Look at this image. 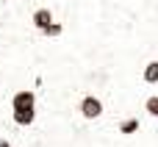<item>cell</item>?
Segmentation results:
<instances>
[{
  "label": "cell",
  "mask_w": 158,
  "mask_h": 147,
  "mask_svg": "<svg viewBox=\"0 0 158 147\" xmlns=\"http://www.w3.org/2000/svg\"><path fill=\"white\" fill-rule=\"evenodd\" d=\"M142 111L147 114V120H158V94H147L142 100Z\"/></svg>",
  "instance_id": "cell-8"
},
{
  "label": "cell",
  "mask_w": 158,
  "mask_h": 147,
  "mask_svg": "<svg viewBox=\"0 0 158 147\" xmlns=\"http://www.w3.org/2000/svg\"><path fill=\"white\" fill-rule=\"evenodd\" d=\"M147 125L139 120V114H122L119 120H117V133L119 136H136L139 131H144Z\"/></svg>",
  "instance_id": "cell-3"
},
{
  "label": "cell",
  "mask_w": 158,
  "mask_h": 147,
  "mask_svg": "<svg viewBox=\"0 0 158 147\" xmlns=\"http://www.w3.org/2000/svg\"><path fill=\"white\" fill-rule=\"evenodd\" d=\"M75 111H78L81 120L94 122V120H100V117L106 114V100H103L100 94H94V92H83V94L78 97V103H75Z\"/></svg>",
  "instance_id": "cell-1"
},
{
  "label": "cell",
  "mask_w": 158,
  "mask_h": 147,
  "mask_svg": "<svg viewBox=\"0 0 158 147\" xmlns=\"http://www.w3.org/2000/svg\"><path fill=\"white\" fill-rule=\"evenodd\" d=\"M139 81H142L144 86H158V58L144 61V67H142V72H139Z\"/></svg>",
  "instance_id": "cell-6"
},
{
  "label": "cell",
  "mask_w": 158,
  "mask_h": 147,
  "mask_svg": "<svg viewBox=\"0 0 158 147\" xmlns=\"http://www.w3.org/2000/svg\"><path fill=\"white\" fill-rule=\"evenodd\" d=\"M33 108H39V92L33 86L25 83L8 94V111H33Z\"/></svg>",
  "instance_id": "cell-2"
},
{
  "label": "cell",
  "mask_w": 158,
  "mask_h": 147,
  "mask_svg": "<svg viewBox=\"0 0 158 147\" xmlns=\"http://www.w3.org/2000/svg\"><path fill=\"white\" fill-rule=\"evenodd\" d=\"M8 120H11L14 128L28 131V128H33V122L39 120V108H33V111H8Z\"/></svg>",
  "instance_id": "cell-5"
},
{
  "label": "cell",
  "mask_w": 158,
  "mask_h": 147,
  "mask_svg": "<svg viewBox=\"0 0 158 147\" xmlns=\"http://www.w3.org/2000/svg\"><path fill=\"white\" fill-rule=\"evenodd\" d=\"M53 19H56V17H53V8H47V6H36V8L31 11V19H28V22H31V28L39 33V31L47 28Z\"/></svg>",
  "instance_id": "cell-4"
},
{
  "label": "cell",
  "mask_w": 158,
  "mask_h": 147,
  "mask_svg": "<svg viewBox=\"0 0 158 147\" xmlns=\"http://www.w3.org/2000/svg\"><path fill=\"white\" fill-rule=\"evenodd\" d=\"M0 147H17V145H14L8 136H0Z\"/></svg>",
  "instance_id": "cell-9"
},
{
  "label": "cell",
  "mask_w": 158,
  "mask_h": 147,
  "mask_svg": "<svg viewBox=\"0 0 158 147\" xmlns=\"http://www.w3.org/2000/svg\"><path fill=\"white\" fill-rule=\"evenodd\" d=\"M64 31H67V25H64V22H58V19H53L47 28H42V31H39V36H42V39L56 42V39H61V36H64Z\"/></svg>",
  "instance_id": "cell-7"
}]
</instances>
